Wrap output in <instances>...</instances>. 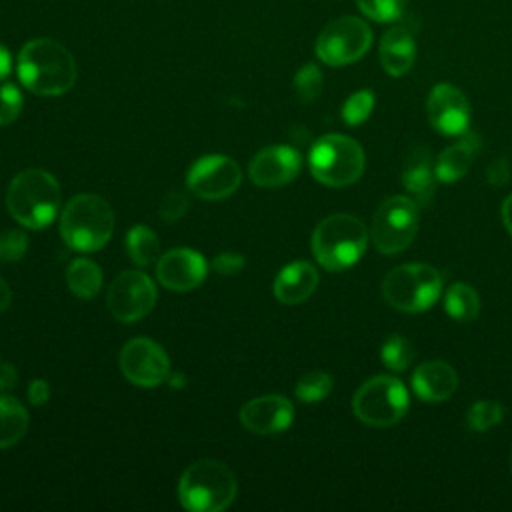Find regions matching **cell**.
Here are the masks:
<instances>
[{"instance_id": "16", "label": "cell", "mask_w": 512, "mask_h": 512, "mask_svg": "<svg viewBox=\"0 0 512 512\" xmlns=\"http://www.w3.org/2000/svg\"><path fill=\"white\" fill-rule=\"evenodd\" d=\"M302 166L298 150L292 146H268L250 162V180L262 188H276L290 182Z\"/></svg>"}, {"instance_id": "9", "label": "cell", "mask_w": 512, "mask_h": 512, "mask_svg": "<svg viewBox=\"0 0 512 512\" xmlns=\"http://www.w3.org/2000/svg\"><path fill=\"white\" fill-rule=\"evenodd\" d=\"M418 232V206L408 196H390L374 212L370 238L378 252L396 254L410 246Z\"/></svg>"}, {"instance_id": "20", "label": "cell", "mask_w": 512, "mask_h": 512, "mask_svg": "<svg viewBox=\"0 0 512 512\" xmlns=\"http://www.w3.org/2000/svg\"><path fill=\"white\" fill-rule=\"evenodd\" d=\"M318 286V272L308 262H292L284 266L274 280V296L282 304L304 302Z\"/></svg>"}, {"instance_id": "1", "label": "cell", "mask_w": 512, "mask_h": 512, "mask_svg": "<svg viewBox=\"0 0 512 512\" xmlns=\"http://www.w3.org/2000/svg\"><path fill=\"white\" fill-rule=\"evenodd\" d=\"M18 78L38 96H60L76 82V62L60 42L34 38L18 54Z\"/></svg>"}, {"instance_id": "29", "label": "cell", "mask_w": 512, "mask_h": 512, "mask_svg": "<svg viewBox=\"0 0 512 512\" xmlns=\"http://www.w3.org/2000/svg\"><path fill=\"white\" fill-rule=\"evenodd\" d=\"M322 84H324V78H322V72L316 64L308 62L304 64L296 76H294V90H296V96L300 98V102L304 104H310L314 102L320 92H322Z\"/></svg>"}, {"instance_id": "5", "label": "cell", "mask_w": 512, "mask_h": 512, "mask_svg": "<svg viewBox=\"0 0 512 512\" xmlns=\"http://www.w3.org/2000/svg\"><path fill=\"white\" fill-rule=\"evenodd\" d=\"M236 496L232 470L218 460H198L190 464L178 484L180 504L190 512H220Z\"/></svg>"}, {"instance_id": "3", "label": "cell", "mask_w": 512, "mask_h": 512, "mask_svg": "<svg viewBox=\"0 0 512 512\" xmlns=\"http://www.w3.org/2000/svg\"><path fill=\"white\" fill-rule=\"evenodd\" d=\"M114 232V212L98 194H76L60 214V234L78 252L100 250Z\"/></svg>"}, {"instance_id": "26", "label": "cell", "mask_w": 512, "mask_h": 512, "mask_svg": "<svg viewBox=\"0 0 512 512\" xmlns=\"http://www.w3.org/2000/svg\"><path fill=\"white\" fill-rule=\"evenodd\" d=\"M126 250L134 264L148 266L160 258V240L154 230L144 224H136L126 234Z\"/></svg>"}, {"instance_id": "14", "label": "cell", "mask_w": 512, "mask_h": 512, "mask_svg": "<svg viewBox=\"0 0 512 512\" xmlns=\"http://www.w3.org/2000/svg\"><path fill=\"white\" fill-rule=\"evenodd\" d=\"M430 124L446 136H460L470 124V104L466 96L452 84H436L426 102Z\"/></svg>"}, {"instance_id": "23", "label": "cell", "mask_w": 512, "mask_h": 512, "mask_svg": "<svg viewBox=\"0 0 512 512\" xmlns=\"http://www.w3.org/2000/svg\"><path fill=\"white\" fill-rule=\"evenodd\" d=\"M28 428V412L14 396H0V450L14 446Z\"/></svg>"}, {"instance_id": "36", "label": "cell", "mask_w": 512, "mask_h": 512, "mask_svg": "<svg viewBox=\"0 0 512 512\" xmlns=\"http://www.w3.org/2000/svg\"><path fill=\"white\" fill-rule=\"evenodd\" d=\"M212 266L222 276H234L244 268V256L238 252H222L212 260Z\"/></svg>"}, {"instance_id": "41", "label": "cell", "mask_w": 512, "mask_h": 512, "mask_svg": "<svg viewBox=\"0 0 512 512\" xmlns=\"http://www.w3.org/2000/svg\"><path fill=\"white\" fill-rule=\"evenodd\" d=\"M502 220H504L508 234L512 236V194L502 202Z\"/></svg>"}, {"instance_id": "4", "label": "cell", "mask_w": 512, "mask_h": 512, "mask_svg": "<svg viewBox=\"0 0 512 512\" xmlns=\"http://www.w3.org/2000/svg\"><path fill=\"white\" fill-rule=\"evenodd\" d=\"M368 244L364 222L352 214L326 216L312 234V252L322 268L340 272L360 260Z\"/></svg>"}, {"instance_id": "32", "label": "cell", "mask_w": 512, "mask_h": 512, "mask_svg": "<svg viewBox=\"0 0 512 512\" xmlns=\"http://www.w3.org/2000/svg\"><path fill=\"white\" fill-rule=\"evenodd\" d=\"M374 110V92L372 90H358L350 94L342 106V120L348 126L362 124Z\"/></svg>"}, {"instance_id": "39", "label": "cell", "mask_w": 512, "mask_h": 512, "mask_svg": "<svg viewBox=\"0 0 512 512\" xmlns=\"http://www.w3.org/2000/svg\"><path fill=\"white\" fill-rule=\"evenodd\" d=\"M18 382V374H16V368L12 364H0V392H8L16 386Z\"/></svg>"}, {"instance_id": "25", "label": "cell", "mask_w": 512, "mask_h": 512, "mask_svg": "<svg viewBox=\"0 0 512 512\" xmlns=\"http://www.w3.org/2000/svg\"><path fill=\"white\" fill-rule=\"evenodd\" d=\"M444 310L458 322H470L480 312V296L470 284L456 282L444 296Z\"/></svg>"}, {"instance_id": "6", "label": "cell", "mask_w": 512, "mask_h": 512, "mask_svg": "<svg viewBox=\"0 0 512 512\" xmlns=\"http://www.w3.org/2000/svg\"><path fill=\"white\" fill-rule=\"evenodd\" d=\"M362 146L344 134H326L310 148L308 164L312 176L326 186H348L364 172Z\"/></svg>"}, {"instance_id": "10", "label": "cell", "mask_w": 512, "mask_h": 512, "mask_svg": "<svg viewBox=\"0 0 512 512\" xmlns=\"http://www.w3.org/2000/svg\"><path fill=\"white\" fill-rule=\"evenodd\" d=\"M372 44V30L356 16L330 20L316 38V56L328 66H344L360 60Z\"/></svg>"}, {"instance_id": "28", "label": "cell", "mask_w": 512, "mask_h": 512, "mask_svg": "<svg viewBox=\"0 0 512 512\" xmlns=\"http://www.w3.org/2000/svg\"><path fill=\"white\" fill-rule=\"evenodd\" d=\"M296 396L306 402V404H312V402H320L324 400L330 392H332V376L322 372V370H312V372H306L304 376H300V380L296 382V388H294Z\"/></svg>"}, {"instance_id": "24", "label": "cell", "mask_w": 512, "mask_h": 512, "mask_svg": "<svg viewBox=\"0 0 512 512\" xmlns=\"http://www.w3.org/2000/svg\"><path fill=\"white\" fill-rule=\"evenodd\" d=\"M68 288L80 298H92L102 288V272L98 264L88 258H76L66 272Z\"/></svg>"}, {"instance_id": "11", "label": "cell", "mask_w": 512, "mask_h": 512, "mask_svg": "<svg viewBox=\"0 0 512 512\" xmlns=\"http://www.w3.org/2000/svg\"><path fill=\"white\" fill-rule=\"evenodd\" d=\"M156 302V286L144 274L136 270L120 272L106 294V304L112 316L120 322H136L144 318Z\"/></svg>"}, {"instance_id": "15", "label": "cell", "mask_w": 512, "mask_h": 512, "mask_svg": "<svg viewBox=\"0 0 512 512\" xmlns=\"http://www.w3.org/2000/svg\"><path fill=\"white\" fill-rule=\"evenodd\" d=\"M208 264L202 254L190 248H174L158 258L156 276L162 286L174 292L194 290L204 282Z\"/></svg>"}, {"instance_id": "18", "label": "cell", "mask_w": 512, "mask_h": 512, "mask_svg": "<svg viewBox=\"0 0 512 512\" xmlns=\"http://www.w3.org/2000/svg\"><path fill=\"white\" fill-rule=\"evenodd\" d=\"M458 386L454 368L446 362L432 360L420 364L412 374V390L424 402H444Z\"/></svg>"}, {"instance_id": "40", "label": "cell", "mask_w": 512, "mask_h": 512, "mask_svg": "<svg viewBox=\"0 0 512 512\" xmlns=\"http://www.w3.org/2000/svg\"><path fill=\"white\" fill-rule=\"evenodd\" d=\"M10 68H12L10 50L4 44H0V80H4L10 74Z\"/></svg>"}, {"instance_id": "33", "label": "cell", "mask_w": 512, "mask_h": 512, "mask_svg": "<svg viewBox=\"0 0 512 512\" xmlns=\"http://www.w3.org/2000/svg\"><path fill=\"white\" fill-rule=\"evenodd\" d=\"M22 92L16 84H2L0 86V126L12 124L22 112Z\"/></svg>"}, {"instance_id": "13", "label": "cell", "mask_w": 512, "mask_h": 512, "mask_svg": "<svg viewBox=\"0 0 512 512\" xmlns=\"http://www.w3.org/2000/svg\"><path fill=\"white\" fill-rule=\"evenodd\" d=\"M242 172L238 164L222 154H210L198 158L190 170L186 184L190 192L204 200H222L238 190Z\"/></svg>"}, {"instance_id": "27", "label": "cell", "mask_w": 512, "mask_h": 512, "mask_svg": "<svg viewBox=\"0 0 512 512\" xmlns=\"http://www.w3.org/2000/svg\"><path fill=\"white\" fill-rule=\"evenodd\" d=\"M380 358L382 362L394 370V372H402L406 370L412 360H414V346L406 336L400 334H392L384 340L382 348H380Z\"/></svg>"}, {"instance_id": "35", "label": "cell", "mask_w": 512, "mask_h": 512, "mask_svg": "<svg viewBox=\"0 0 512 512\" xmlns=\"http://www.w3.org/2000/svg\"><path fill=\"white\" fill-rule=\"evenodd\" d=\"M188 208H190V198L180 190H172L164 196L160 204V218L166 222H176L188 212Z\"/></svg>"}, {"instance_id": "30", "label": "cell", "mask_w": 512, "mask_h": 512, "mask_svg": "<svg viewBox=\"0 0 512 512\" xmlns=\"http://www.w3.org/2000/svg\"><path fill=\"white\" fill-rule=\"evenodd\" d=\"M504 416V410L498 402L494 400H478L470 406L468 414H466V420H468V426L474 430V432H486L490 430L492 426H496Z\"/></svg>"}, {"instance_id": "21", "label": "cell", "mask_w": 512, "mask_h": 512, "mask_svg": "<svg viewBox=\"0 0 512 512\" xmlns=\"http://www.w3.org/2000/svg\"><path fill=\"white\" fill-rule=\"evenodd\" d=\"M400 178L404 188L412 192L420 200V204H426L432 198L438 178L434 172L432 154L426 146L412 148V152L404 160Z\"/></svg>"}, {"instance_id": "34", "label": "cell", "mask_w": 512, "mask_h": 512, "mask_svg": "<svg viewBox=\"0 0 512 512\" xmlns=\"http://www.w3.org/2000/svg\"><path fill=\"white\" fill-rule=\"evenodd\" d=\"M28 250V238L20 230H6L0 234V264L18 262Z\"/></svg>"}, {"instance_id": "7", "label": "cell", "mask_w": 512, "mask_h": 512, "mask_svg": "<svg viewBox=\"0 0 512 512\" xmlns=\"http://www.w3.org/2000/svg\"><path fill=\"white\" fill-rule=\"evenodd\" d=\"M442 292V276L428 264H402L382 280L384 300L402 312H424L436 304Z\"/></svg>"}, {"instance_id": "31", "label": "cell", "mask_w": 512, "mask_h": 512, "mask_svg": "<svg viewBox=\"0 0 512 512\" xmlns=\"http://www.w3.org/2000/svg\"><path fill=\"white\" fill-rule=\"evenodd\" d=\"M356 4L374 22H394L404 14L408 0H356Z\"/></svg>"}, {"instance_id": "38", "label": "cell", "mask_w": 512, "mask_h": 512, "mask_svg": "<svg viewBox=\"0 0 512 512\" xmlns=\"http://www.w3.org/2000/svg\"><path fill=\"white\" fill-rule=\"evenodd\" d=\"M50 398V386L46 380L42 378H36L30 382L28 386V400L34 404V406H42L46 404Z\"/></svg>"}, {"instance_id": "17", "label": "cell", "mask_w": 512, "mask_h": 512, "mask_svg": "<svg viewBox=\"0 0 512 512\" xmlns=\"http://www.w3.org/2000/svg\"><path fill=\"white\" fill-rule=\"evenodd\" d=\"M294 420V406L284 396H258L240 410V422L254 434H278Z\"/></svg>"}, {"instance_id": "12", "label": "cell", "mask_w": 512, "mask_h": 512, "mask_svg": "<svg viewBox=\"0 0 512 512\" xmlns=\"http://www.w3.org/2000/svg\"><path fill=\"white\" fill-rule=\"evenodd\" d=\"M120 370L136 386L154 388L170 376V360L150 338H132L120 350Z\"/></svg>"}, {"instance_id": "42", "label": "cell", "mask_w": 512, "mask_h": 512, "mask_svg": "<svg viewBox=\"0 0 512 512\" xmlns=\"http://www.w3.org/2000/svg\"><path fill=\"white\" fill-rule=\"evenodd\" d=\"M10 300H12L10 286L0 278V312H4L10 306Z\"/></svg>"}, {"instance_id": "2", "label": "cell", "mask_w": 512, "mask_h": 512, "mask_svg": "<svg viewBox=\"0 0 512 512\" xmlns=\"http://www.w3.org/2000/svg\"><path fill=\"white\" fill-rule=\"evenodd\" d=\"M12 218L26 228H46L60 208V186L56 178L40 168L16 174L6 192Z\"/></svg>"}, {"instance_id": "22", "label": "cell", "mask_w": 512, "mask_h": 512, "mask_svg": "<svg viewBox=\"0 0 512 512\" xmlns=\"http://www.w3.org/2000/svg\"><path fill=\"white\" fill-rule=\"evenodd\" d=\"M478 136L472 132H464V138L440 152L434 162V172L440 182H456L468 174L474 154L478 150Z\"/></svg>"}, {"instance_id": "37", "label": "cell", "mask_w": 512, "mask_h": 512, "mask_svg": "<svg viewBox=\"0 0 512 512\" xmlns=\"http://www.w3.org/2000/svg\"><path fill=\"white\" fill-rule=\"evenodd\" d=\"M508 180H510V164L506 158H498L486 168V182L490 186H504L508 184Z\"/></svg>"}, {"instance_id": "19", "label": "cell", "mask_w": 512, "mask_h": 512, "mask_svg": "<svg viewBox=\"0 0 512 512\" xmlns=\"http://www.w3.org/2000/svg\"><path fill=\"white\" fill-rule=\"evenodd\" d=\"M380 64L390 76L406 74L416 58V42L412 32L402 26H390L380 40Z\"/></svg>"}, {"instance_id": "8", "label": "cell", "mask_w": 512, "mask_h": 512, "mask_svg": "<svg viewBox=\"0 0 512 512\" xmlns=\"http://www.w3.org/2000/svg\"><path fill=\"white\" fill-rule=\"evenodd\" d=\"M352 410L368 426H392L408 410V390L394 376H374L356 390Z\"/></svg>"}]
</instances>
